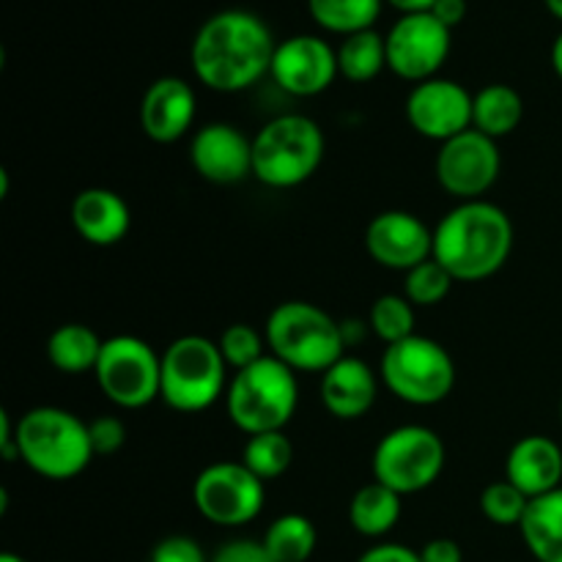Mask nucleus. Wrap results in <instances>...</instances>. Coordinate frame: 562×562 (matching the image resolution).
<instances>
[{
	"mask_svg": "<svg viewBox=\"0 0 562 562\" xmlns=\"http://www.w3.org/2000/svg\"><path fill=\"white\" fill-rule=\"evenodd\" d=\"M274 49L278 44L261 16L247 9H225L198 27L190 64L206 88L239 93L269 75Z\"/></svg>",
	"mask_w": 562,
	"mask_h": 562,
	"instance_id": "f257e3e1",
	"label": "nucleus"
},
{
	"mask_svg": "<svg viewBox=\"0 0 562 562\" xmlns=\"http://www.w3.org/2000/svg\"><path fill=\"white\" fill-rule=\"evenodd\" d=\"M514 223L488 201H461L434 228V258L461 283H477L508 263Z\"/></svg>",
	"mask_w": 562,
	"mask_h": 562,
	"instance_id": "f03ea898",
	"label": "nucleus"
},
{
	"mask_svg": "<svg viewBox=\"0 0 562 562\" xmlns=\"http://www.w3.org/2000/svg\"><path fill=\"white\" fill-rule=\"evenodd\" d=\"M16 450L36 475L47 481H71L93 461L91 434L75 412L60 406H36L16 420Z\"/></svg>",
	"mask_w": 562,
	"mask_h": 562,
	"instance_id": "7ed1b4c3",
	"label": "nucleus"
},
{
	"mask_svg": "<svg viewBox=\"0 0 562 562\" xmlns=\"http://www.w3.org/2000/svg\"><path fill=\"white\" fill-rule=\"evenodd\" d=\"M300 404L296 371L267 355L245 371H236L225 393V412L231 423L247 437L283 431Z\"/></svg>",
	"mask_w": 562,
	"mask_h": 562,
	"instance_id": "20e7f679",
	"label": "nucleus"
},
{
	"mask_svg": "<svg viewBox=\"0 0 562 562\" xmlns=\"http://www.w3.org/2000/svg\"><path fill=\"white\" fill-rule=\"evenodd\" d=\"M269 351L294 371L324 373L346 349L344 324L313 302L291 300L274 307L263 327Z\"/></svg>",
	"mask_w": 562,
	"mask_h": 562,
	"instance_id": "39448f33",
	"label": "nucleus"
},
{
	"mask_svg": "<svg viewBox=\"0 0 562 562\" xmlns=\"http://www.w3.org/2000/svg\"><path fill=\"white\" fill-rule=\"evenodd\" d=\"M324 159V132L302 113H285L252 137V176L272 190L305 184Z\"/></svg>",
	"mask_w": 562,
	"mask_h": 562,
	"instance_id": "423d86ee",
	"label": "nucleus"
},
{
	"mask_svg": "<svg viewBox=\"0 0 562 562\" xmlns=\"http://www.w3.org/2000/svg\"><path fill=\"white\" fill-rule=\"evenodd\" d=\"M228 366L220 346L203 335H181L162 351V395L159 398L176 412L198 415L212 409L225 395Z\"/></svg>",
	"mask_w": 562,
	"mask_h": 562,
	"instance_id": "0eeeda50",
	"label": "nucleus"
},
{
	"mask_svg": "<svg viewBox=\"0 0 562 562\" xmlns=\"http://www.w3.org/2000/svg\"><path fill=\"white\" fill-rule=\"evenodd\" d=\"M382 382L390 393L412 406L442 404L456 387V362L439 340L412 335L384 349Z\"/></svg>",
	"mask_w": 562,
	"mask_h": 562,
	"instance_id": "6e6552de",
	"label": "nucleus"
},
{
	"mask_svg": "<svg viewBox=\"0 0 562 562\" xmlns=\"http://www.w3.org/2000/svg\"><path fill=\"white\" fill-rule=\"evenodd\" d=\"M448 461L442 437L426 426H398L379 439L373 450V481L401 497L420 494L439 481Z\"/></svg>",
	"mask_w": 562,
	"mask_h": 562,
	"instance_id": "1a4fd4ad",
	"label": "nucleus"
},
{
	"mask_svg": "<svg viewBox=\"0 0 562 562\" xmlns=\"http://www.w3.org/2000/svg\"><path fill=\"white\" fill-rule=\"evenodd\" d=\"M99 390L121 409H143L162 395V355L135 335H115L97 362Z\"/></svg>",
	"mask_w": 562,
	"mask_h": 562,
	"instance_id": "9d476101",
	"label": "nucleus"
},
{
	"mask_svg": "<svg viewBox=\"0 0 562 562\" xmlns=\"http://www.w3.org/2000/svg\"><path fill=\"white\" fill-rule=\"evenodd\" d=\"M198 514L217 527L250 525L261 516L267 488L241 461H217L201 470L192 483Z\"/></svg>",
	"mask_w": 562,
	"mask_h": 562,
	"instance_id": "9b49d317",
	"label": "nucleus"
},
{
	"mask_svg": "<svg viewBox=\"0 0 562 562\" xmlns=\"http://www.w3.org/2000/svg\"><path fill=\"white\" fill-rule=\"evenodd\" d=\"M387 42V69L401 80L426 82L439 75L450 55L453 31L437 20L431 11L401 14L384 36Z\"/></svg>",
	"mask_w": 562,
	"mask_h": 562,
	"instance_id": "f8f14e48",
	"label": "nucleus"
},
{
	"mask_svg": "<svg viewBox=\"0 0 562 562\" xmlns=\"http://www.w3.org/2000/svg\"><path fill=\"white\" fill-rule=\"evenodd\" d=\"M503 157L497 140L477 130H467L439 146L437 181L459 201H481L497 181Z\"/></svg>",
	"mask_w": 562,
	"mask_h": 562,
	"instance_id": "ddd939ff",
	"label": "nucleus"
},
{
	"mask_svg": "<svg viewBox=\"0 0 562 562\" xmlns=\"http://www.w3.org/2000/svg\"><path fill=\"white\" fill-rule=\"evenodd\" d=\"M472 97L461 82L431 77L417 82L406 97V121L417 135L448 143L450 137L472 130Z\"/></svg>",
	"mask_w": 562,
	"mask_h": 562,
	"instance_id": "4468645a",
	"label": "nucleus"
},
{
	"mask_svg": "<svg viewBox=\"0 0 562 562\" xmlns=\"http://www.w3.org/2000/svg\"><path fill=\"white\" fill-rule=\"evenodd\" d=\"M269 75L291 97H318L340 75L338 49L322 36L300 33L278 44Z\"/></svg>",
	"mask_w": 562,
	"mask_h": 562,
	"instance_id": "2eb2a0df",
	"label": "nucleus"
},
{
	"mask_svg": "<svg viewBox=\"0 0 562 562\" xmlns=\"http://www.w3.org/2000/svg\"><path fill=\"white\" fill-rule=\"evenodd\" d=\"M366 250L379 267L409 272L434 258V231L415 214L390 209L368 223Z\"/></svg>",
	"mask_w": 562,
	"mask_h": 562,
	"instance_id": "dca6fc26",
	"label": "nucleus"
},
{
	"mask_svg": "<svg viewBox=\"0 0 562 562\" xmlns=\"http://www.w3.org/2000/svg\"><path fill=\"white\" fill-rule=\"evenodd\" d=\"M190 162L212 184H239L252 176V140L236 126L214 121L192 137Z\"/></svg>",
	"mask_w": 562,
	"mask_h": 562,
	"instance_id": "f3484780",
	"label": "nucleus"
},
{
	"mask_svg": "<svg viewBox=\"0 0 562 562\" xmlns=\"http://www.w3.org/2000/svg\"><path fill=\"white\" fill-rule=\"evenodd\" d=\"M195 91L181 77H159L146 88L140 102V126L154 143H176L195 121Z\"/></svg>",
	"mask_w": 562,
	"mask_h": 562,
	"instance_id": "a211bd4d",
	"label": "nucleus"
},
{
	"mask_svg": "<svg viewBox=\"0 0 562 562\" xmlns=\"http://www.w3.org/2000/svg\"><path fill=\"white\" fill-rule=\"evenodd\" d=\"M379 382L373 368L360 357H340L322 373V404L338 420H360L373 409Z\"/></svg>",
	"mask_w": 562,
	"mask_h": 562,
	"instance_id": "6ab92c4d",
	"label": "nucleus"
},
{
	"mask_svg": "<svg viewBox=\"0 0 562 562\" xmlns=\"http://www.w3.org/2000/svg\"><path fill=\"white\" fill-rule=\"evenodd\" d=\"M505 477L530 499L562 488V448L554 439L521 437L505 459Z\"/></svg>",
	"mask_w": 562,
	"mask_h": 562,
	"instance_id": "aec40b11",
	"label": "nucleus"
},
{
	"mask_svg": "<svg viewBox=\"0 0 562 562\" xmlns=\"http://www.w3.org/2000/svg\"><path fill=\"white\" fill-rule=\"evenodd\" d=\"M71 225L88 245L113 247L132 228L130 203L108 187H88L71 201Z\"/></svg>",
	"mask_w": 562,
	"mask_h": 562,
	"instance_id": "412c9836",
	"label": "nucleus"
},
{
	"mask_svg": "<svg viewBox=\"0 0 562 562\" xmlns=\"http://www.w3.org/2000/svg\"><path fill=\"white\" fill-rule=\"evenodd\" d=\"M519 532L538 562H562V488L530 499Z\"/></svg>",
	"mask_w": 562,
	"mask_h": 562,
	"instance_id": "4be33fe9",
	"label": "nucleus"
},
{
	"mask_svg": "<svg viewBox=\"0 0 562 562\" xmlns=\"http://www.w3.org/2000/svg\"><path fill=\"white\" fill-rule=\"evenodd\" d=\"M521 119H525V99L514 86L492 82L472 97V130L483 132L492 140L519 130Z\"/></svg>",
	"mask_w": 562,
	"mask_h": 562,
	"instance_id": "5701e85b",
	"label": "nucleus"
},
{
	"mask_svg": "<svg viewBox=\"0 0 562 562\" xmlns=\"http://www.w3.org/2000/svg\"><path fill=\"white\" fill-rule=\"evenodd\" d=\"M104 340L86 324H60L47 338V360L55 371L80 376L97 371Z\"/></svg>",
	"mask_w": 562,
	"mask_h": 562,
	"instance_id": "b1692460",
	"label": "nucleus"
},
{
	"mask_svg": "<svg viewBox=\"0 0 562 562\" xmlns=\"http://www.w3.org/2000/svg\"><path fill=\"white\" fill-rule=\"evenodd\" d=\"M401 494L387 488L384 483L373 481L368 486L357 488V494L349 503V521L360 536L366 538H382L393 530L401 521Z\"/></svg>",
	"mask_w": 562,
	"mask_h": 562,
	"instance_id": "393cba45",
	"label": "nucleus"
},
{
	"mask_svg": "<svg viewBox=\"0 0 562 562\" xmlns=\"http://www.w3.org/2000/svg\"><path fill=\"white\" fill-rule=\"evenodd\" d=\"M384 0H307L313 22L338 36L371 31L382 14Z\"/></svg>",
	"mask_w": 562,
	"mask_h": 562,
	"instance_id": "a878e982",
	"label": "nucleus"
},
{
	"mask_svg": "<svg viewBox=\"0 0 562 562\" xmlns=\"http://www.w3.org/2000/svg\"><path fill=\"white\" fill-rule=\"evenodd\" d=\"M338 69L351 82H371L387 69V42L382 33H351L338 47Z\"/></svg>",
	"mask_w": 562,
	"mask_h": 562,
	"instance_id": "bb28decb",
	"label": "nucleus"
},
{
	"mask_svg": "<svg viewBox=\"0 0 562 562\" xmlns=\"http://www.w3.org/2000/svg\"><path fill=\"white\" fill-rule=\"evenodd\" d=\"M261 543L274 562H307L316 552L318 532L307 516L285 514L267 527Z\"/></svg>",
	"mask_w": 562,
	"mask_h": 562,
	"instance_id": "cd10ccee",
	"label": "nucleus"
},
{
	"mask_svg": "<svg viewBox=\"0 0 562 562\" xmlns=\"http://www.w3.org/2000/svg\"><path fill=\"white\" fill-rule=\"evenodd\" d=\"M291 461H294V445L285 437V431L256 434L247 439L245 450H241V464L263 483L278 481L289 470Z\"/></svg>",
	"mask_w": 562,
	"mask_h": 562,
	"instance_id": "c85d7f7f",
	"label": "nucleus"
},
{
	"mask_svg": "<svg viewBox=\"0 0 562 562\" xmlns=\"http://www.w3.org/2000/svg\"><path fill=\"white\" fill-rule=\"evenodd\" d=\"M368 324H371L373 335L387 346L401 344L415 335V305L406 296L384 294L371 305Z\"/></svg>",
	"mask_w": 562,
	"mask_h": 562,
	"instance_id": "c756f323",
	"label": "nucleus"
},
{
	"mask_svg": "<svg viewBox=\"0 0 562 562\" xmlns=\"http://www.w3.org/2000/svg\"><path fill=\"white\" fill-rule=\"evenodd\" d=\"M453 283H456L453 274H450L437 258H428V261H423L420 267L406 272V280H404L406 300L417 307L439 305V302L450 294Z\"/></svg>",
	"mask_w": 562,
	"mask_h": 562,
	"instance_id": "7c9ffc66",
	"label": "nucleus"
},
{
	"mask_svg": "<svg viewBox=\"0 0 562 562\" xmlns=\"http://www.w3.org/2000/svg\"><path fill=\"white\" fill-rule=\"evenodd\" d=\"M527 505H530V497L516 488L508 477L488 483L481 492L483 516L497 527H519L527 514Z\"/></svg>",
	"mask_w": 562,
	"mask_h": 562,
	"instance_id": "2f4dec72",
	"label": "nucleus"
},
{
	"mask_svg": "<svg viewBox=\"0 0 562 562\" xmlns=\"http://www.w3.org/2000/svg\"><path fill=\"white\" fill-rule=\"evenodd\" d=\"M217 346L225 366L234 368V371H245L252 362L267 357V351H263L267 338L256 327H250V324H231V327H225Z\"/></svg>",
	"mask_w": 562,
	"mask_h": 562,
	"instance_id": "473e14b6",
	"label": "nucleus"
},
{
	"mask_svg": "<svg viewBox=\"0 0 562 562\" xmlns=\"http://www.w3.org/2000/svg\"><path fill=\"white\" fill-rule=\"evenodd\" d=\"M88 434H91V445L97 456L119 453L126 442V426L115 415H104L88 423Z\"/></svg>",
	"mask_w": 562,
	"mask_h": 562,
	"instance_id": "72a5a7b5",
	"label": "nucleus"
},
{
	"mask_svg": "<svg viewBox=\"0 0 562 562\" xmlns=\"http://www.w3.org/2000/svg\"><path fill=\"white\" fill-rule=\"evenodd\" d=\"M148 562H212L203 554L201 543L190 536H168L154 547Z\"/></svg>",
	"mask_w": 562,
	"mask_h": 562,
	"instance_id": "f704fd0d",
	"label": "nucleus"
},
{
	"mask_svg": "<svg viewBox=\"0 0 562 562\" xmlns=\"http://www.w3.org/2000/svg\"><path fill=\"white\" fill-rule=\"evenodd\" d=\"M212 562H274L261 541H228L214 552Z\"/></svg>",
	"mask_w": 562,
	"mask_h": 562,
	"instance_id": "c9c22d12",
	"label": "nucleus"
},
{
	"mask_svg": "<svg viewBox=\"0 0 562 562\" xmlns=\"http://www.w3.org/2000/svg\"><path fill=\"white\" fill-rule=\"evenodd\" d=\"M357 562H423L420 552L404 547V543H379L371 547L368 552H362V558Z\"/></svg>",
	"mask_w": 562,
	"mask_h": 562,
	"instance_id": "e433bc0d",
	"label": "nucleus"
},
{
	"mask_svg": "<svg viewBox=\"0 0 562 562\" xmlns=\"http://www.w3.org/2000/svg\"><path fill=\"white\" fill-rule=\"evenodd\" d=\"M423 562H464V552L453 538H434L420 549Z\"/></svg>",
	"mask_w": 562,
	"mask_h": 562,
	"instance_id": "4c0bfd02",
	"label": "nucleus"
},
{
	"mask_svg": "<svg viewBox=\"0 0 562 562\" xmlns=\"http://www.w3.org/2000/svg\"><path fill=\"white\" fill-rule=\"evenodd\" d=\"M431 14L437 16L442 25H448L453 31L456 25H461L467 16V0H437L431 9Z\"/></svg>",
	"mask_w": 562,
	"mask_h": 562,
	"instance_id": "58836bf2",
	"label": "nucleus"
},
{
	"mask_svg": "<svg viewBox=\"0 0 562 562\" xmlns=\"http://www.w3.org/2000/svg\"><path fill=\"white\" fill-rule=\"evenodd\" d=\"M384 3L395 5L401 14H417V11H431L437 0H384Z\"/></svg>",
	"mask_w": 562,
	"mask_h": 562,
	"instance_id": "ea45409f",
	"label": "nucleus"
},
{
	"mask_svg": "<svg viewBox=\"0 0 562 562\" xmlns=\"http://www.w3.org/2000/svg\"><path fill=\"white\" fill-rule=\"evenodd\" d=\"M552 69H554V75L562 80V33L554 38V44H552Z\"/></svg>",
	"mask_w": 562,
	"mask_h": 562,
	"instance_id": "a19ab883",
	"label": "nucleus"
},
{
	"mask_svg": "<svg viewBox=\"0 0 562 562\" xmlns=\"http://www.w3.org/2000/svg\"><path fill=\"white\" fill-rule=\"evenodd\" d=\"M543 5L549 9V14L558 16V20L562 22V0H543Z\"/></svg>",
	"mask_w": 562,
	"mask_h": 562,
	"instance_id": "79ce46f5",
	"label": "nucleus"
},
{
	"mask_svg": "<svg viewBox=\"0 0 562 562\" xmlns=\"http://www.w3.org/2000/svg\"><path fill=\"white\" fill-rule=\"evenodd\" d=\"M0 198H9V170H0Z\"/></svg>",
	"mask_w": 562,
	"mask_h": 562,
	"instance_id": "37998d69",
	"label": "nucleus"
},
{
	"mask_svg": "<svg viewBox=\"0 0 562 562\" xmlns=\"http://www.w3.org/2000/svg\"><path fill=\"white\" fill-rule=\"evenodd\" d=\"M0 562H27L22 554H14V552H3L0 554Z\"/></svg>",
	"mask_w": 562,
	"mask_h": 562,
	"instance_id": "c03bdc74",
	"label": "nucleus"
},
{
	"mask_svg": "<svg viewBox=\"0 0 562 562\" xmlns=\"http://www.w3.org/2000/svg\"><path fill=\"white\" fill-rule=\"evenodd\" d=\"M560 417H562V406H560Z\"/></svg>",
	"mask_w": 562,
	"mask_h": 562,
	"instance_id": "a18cd8bd",
	"label": "nucleus"
}]
</instances>
